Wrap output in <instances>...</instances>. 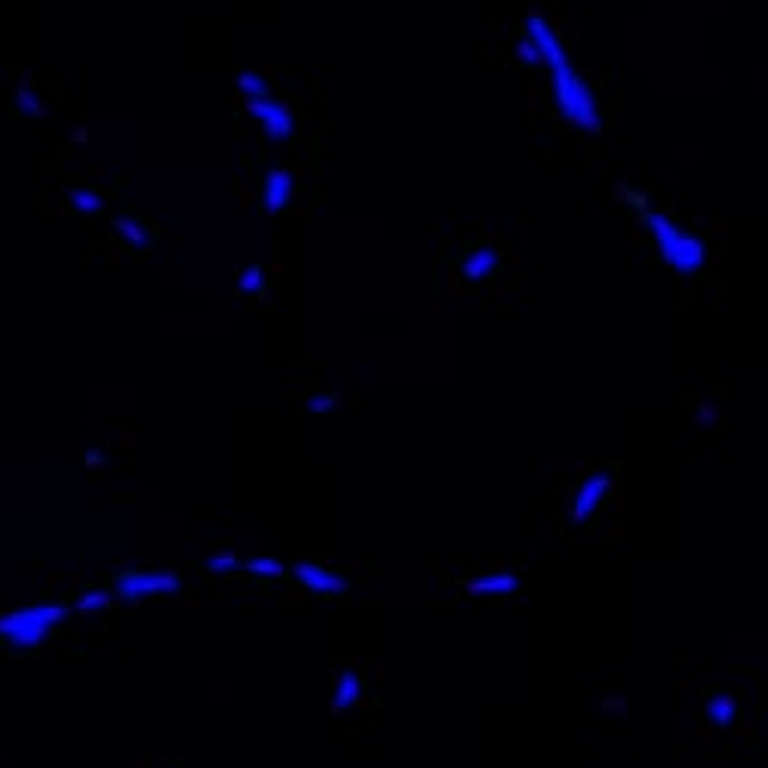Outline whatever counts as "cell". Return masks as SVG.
<instances>
[{
	"mask_svg": "<svg viewBox=\"0 0 768 768\" xmlns=\"http://www.w3.org/2000/svg\"><path fill=\"white\" fill-rule=\"evenodd\" d=\"M526 37L538 47L544 65L551 68V80H553V92H556V108L560 114L569 121L572 126H578L581 132L587 136H596L603 130V121H599V108L594 99V89L590 83L581 78V74L572 68L569 53H565L560 35L551 28V22L544 19L542 13H531L526 22Z\"/></svg>",
	"mask_w": 768,
	"mask_h": 768,
	"instance_id": "cell-1",
	"label": "cell"
},
{
	"mask_svg": "<svg viewBox=\"0 0 768 768\" xmlns=\"http://www.w3.org/2000/svg\"><path fill=\"white\" fill-rule=\"evenodd\" d=\"M615 194L624 200L627 206L636 209V218L643 222L646 234L652 237L658 256L664 258V265H670L673 271L682 277H695L704 271L707 265V247L698 234L686 231L682 225L673 222V216L661 213V209L648 206V197L633 188H615Z\"/></svg>",
	"mask_w": 768,
	"mask_h": 768,
	"instance_id": "cell-2",
	"label": "cell"
},
{
	"mask_svg": "<svg viewBox=\"0 0 768 768\" xmlns=\"http://www.w3.org/2000/svg\"><path fill=\"white\" fill-rule=\"evenodd\" d=\"M65 618H68V605L62 603H40L6 612L0 615V639H6L19 652H35Z\"/></svg>",
	"mask_w": 768,
	"mask_h": 768,
	"instance_id": "cell-3",
	"label": "cell"
},
{
	"mask_svg": "<svg viewBox=\"0 0 768 768\" xmlns=\"http://www.w3.org/2000/svg\"><path fill=\"white\" fill-rule=\"evenodd\" d=\"M182 575L175 569H154V572H139V569H123L114 575V594L126 599V603H142L151 596H173L182 590Z\"/></svg>",
	"mask_w": 768,
	"mask_h": 768,
	"instance_id": "cell-4",
	"label": "cell"
},
{
	"mask_svg": "<svg viewBox=\"0 0 768 768\" xmlns=\"http://www.w3.org/2000/svg\"><path fill=\"white\" fill-rule=\"evenodd\" d=\"M243 105H247V111L256 117V123L261 126L268 142L286 145V142L295 136V114L289 111V105H286L283 99H274V92L243 99Z\"/></svg>",
	"mask_w": 768,
	"mask_h": 768,
	"instance_id": "cell-5",
	"label": "cell"
},
{
	"mask_svg": "<svg viewBox=\"0 0 768 768\" xmlns=\"http://www.w3.org/2000/svg\"><path fill=\"white\" fill-rule=\"evenodd\" d=\"M609 492H612L609 470H590V474L578 483V489H572L569 498H565V520H569V526H584V522L603 508Z\"/></svg>",
	"mask_w": 768,
	"mask_h": 768,
	"instance_id": "cell-6",
	"label": "cell"
},
{
	"mask_svg": "<svg viewBox=\"0 0 768 768\" xmlns=\"http://www.w3.org/2000/svg\"><path fill=\"white\" fill-rule=\"evenodd\" d=\"M289 575L299 581L301 587L310 590V594L323 596V599H335L342 594H348L351 578L339 569H326L320 563H295L292 569H286Z\"/></svg>",
	"mask_w": 768,
	"mask_h": 768,
	"instance_id": "cell-7",
	"label": "cell"
},
{
	"mask_svg": "<svg viewBox=\"0 0 768 768\" xmlns=\"http://www.w3.org/2000/svg\"><path fill=\"white\" fill-rule=\"evenodd\" d=\"M464 590H468V596L477 599H508L522 590V575L517 569H492L479 578H470Z\"/></svg>",
	"mask_w": 768,
	"mask_h": 768,
	"instance_id": "cell-8",
	"label": "cell"
},
{
	"mask_svg": "<svg viewBox=\"0 0 768 768\" xmlns=\"http://www.w3.org/2000/svg\"><path fill=\"white\" fill-rule=\"evenodd\" d=\"M292 188H295V173L286 170V166H274L265 175V184H261V206L265 213H283L292 200Z\"/></svg>",
	"mask_w": 768,
	"mask_h": 768,
	"instance_id": "cell-9",
	"label": "cell"
},
{
	"mask_svg": "<svg viewBox=\"0 0 768 768\" xmlns=\"http://www.w3.org/2000/svg\"><path fill=\"white\" fill-rule=\"evenodd\" d=\"M498 268H501V252L492 243H479V247H470L468 256L461 258V280L468 283H483L489 280Z\"/></svg>",
	"mask_w": 768,
	"mask_h": 768,
	"instance_id": "cell-10",
	"label": "cell"
},
{
	"mask_svg": "<svg viewBox=\"0 0 768 768\" xmlns=\"http://www.w3.org/2000/svg\"><path fill=\"white\" fill-rule=\"evenodd\" d=\"M360 695H363V682H360V677H357L353 670H348V667H344V670L339 673V682H335L332 710L342 716L344 710H348V707L357 704Z\"/></svg>",
	"mask_w": 768,
	"mask_h": 768,
	"instance_id": "cell-11",
	"label": "cell"
},
{
	"mask_svg": "<svg viewBox=\"0 0 768 768\" xmlns=\"http://www.w3.org/2000/svg\"><path fill=\"white\" fill-rule=\"evenodd\" d=\"M738 710H741V704H738V698H734L731 691H716V695L707 700V707H704L707 720H710L713 725H731L734 716H738Z\"/></svg>",
	"mask_w": 768,
	"mask_h": 768,
	"instance_id": "cell-12",
	"label": "cell"
},
{
	"mask_svg": "<svg viewBox=\"0 0 768 768\" xmlns=\"http://www.w3.org/2000/svg\"><path fill=\"white\" fill-rule=\"evenodd\" d=\"M65 204H68V209H74V213H83V216L105 213V197L92 188H71L65 194Z\"/></svg>",
	"mask_w": 768,
	"mask_h": 768,
	"instance_id": "cell-13",
	"label": "cell"
},
{
	"mask_svg": "<svg viewBox=\"0 0 768 768\" xmlns=\"http://www.w3.org/2000/svg\"><path fill=\"white\" fill-rule=\"evenodd\" d=\"M16 111H19V114H28V117H44V114H47L44 99L37 96V89L31 87L28 80H22L19 87H16Z\"/></svg>",
	"mask_w": 768,
	"mask_h": 768,
	"instance_id": "cell-14",
	"label": "cell"
},
{
	"mask_svg": "<svg viewBox=\"0 0 768 768\" xmlns=\"http://www.w3.org/2000/svg\"><path fill=\"white\" fill-rule=\"evenodd\" d=\"M234 87H237L240 99H252V96H265V92H271V83L261 71H240L237 80H234Z\"/></svg>",
	"mask_w": 768,
	"mask_h": 768,
	"instance_id": "cell-15",
	"label": "cell"
},
{
	"mask_svg": "<svg viewBox=\"0 0 768 768\" xmlns=\"http://www.w3.org/2000/svg\"><path fill=\"white\" fill-rule=\"evenodd\" d=\"M111 227H114V234H117V237H121L123 243H132V247H145V243H148V231L136 222V218L121 216V218H114Z\"/></svg>",
	"mask_w": 768,
	"mask_h": 768,
	"instance_id": "cell-16",
	"label": "cell"
},
{
	"mask_svg": "<svg viewBox=\"0 0 768 768\" xmlns=\"http://www.w3.org/2000/svg\"><path fill=\"white\" fill-rule=\"evenodd\" d=\"M237 292L240 295H258L265 292V268L261 265H247L237 277Z\"/></svg>",
	"mask_w": 768,
	"mask_h": 768,
	"instance_id": "cell-17",
	"label": "cell"
},
{
	"mask_svg": "<svg viewBox=\"0 0 768 768\" xmlns=\"http://www.w3.org/2000/svg\"><path fill=\"white\" fill-rule=\"evenodd\" d=\"M237 569H243V563L234 551H216L206 560V572H213V575H231Z\"/></svg>",
	"mask_w": 768,
	"mask_h": 768,
	"instance_id": "cell-18",
	"label": "cell"
},
{
	"mask_svg": "<svg viewBox=\"0 0 768 768\" xmlns=\"http://www.w3.org/2000/svg\"><path fill=\"white\" fill-rule=\"evenodd\" d=\"M243 569L249 572V575H258V578H283L286 575V565L277 563L274 556H261V560H249Z\"/></svg>",
	"mask_w": 768,
	"mask_h": 768,
	"instance_id": "cell-19",
	"label": "cell"
},
{
	"mask_svg": "<svg viewBox=\"0 0 768 768\" xmlns=\"http://www.w3.org/2000/svg\"><path fill=\"white\" fill-rule=\"evenodd\" d=\"M108 605H111V596H108L105 590H87V594L78 596V612H80V615L105 612Z\"/></svg>",
	"mask_w": 768,
	"mask_h": 768,
	"instance_id": "cell-20",
	"label": "cell"
},
{
	"mask_svg": "<svg viewBox=\"0 0 768 768\" xmlns=\"http://www.w3.org/2000/svg\"><path fill=\"white\" fill-rule=\"evenodd\" d=\"M513 53H517V62L520 65H529V68H544V58L538 53V47L531 44L529 37H520L517 44H513Z\"/></svg>",
	"mask_w": 768,
	"mask_h": 768,
	"instance_id": "cell-21",
	"label": "cell"
},
{
	"mask_svg": "<svg viewBox=\"0 0 768 768\" xmlns=\"http://www.w3.org/2000/svg\"><path fill=\"white\" fill-rule=\"evenodd\" d=\"M342 403V396L335 394V391H320V394H310L308 400H305V409L308 412H329V409H335Z\"/></svg>",
	"mask_w": 768,
	"mask_h": 768,
	"instance_id": "cell-22",
	"label": "cell"
},
{
	"mask_svg": "<svg viewBox=\"0 0 768 768\" xmlns=\"http://www.w3.org/2000/svg\"><path fill=\"white\" fill-rule=\"evenodd\" d=\"M700 416H698V425L700 427H713L716 421H720V409L713 406V403H700Z\"/></svg>",
	"mask_w": 768,
	"mask_h": 768,
	"instance_id": "cell-23",
	"label": "cell"
},
{
	"mask_svg": "<svg viewBox=\"0 0 768 768\" xmlns=\"http://www.w3.org/2000/svg\"><path fill=\"white\" fill-rule=\"evenodd\" d=\"M99 464H102V455H99V452H89V455H87V468H99Z\"/></svg>",
	"mask_w": 768,
	"mask_h": 768,
	"instance_id": "cell-24",
	"label": "cell"
},
{
	"mask_svg": "<svg viewBox=\"0 0 768 768\" xmlns=\"http://www.w3.org/2000/svg\"><path fill=\"white\" fill-rule=\"evenodd\" d=\"M605 710H627V700H609Z\"/></svg>",
	"mask_w": 768,
	"mask_h": 768,
	"instance_id": "cell-25",
	"label": "cell"
}]
</instances>
